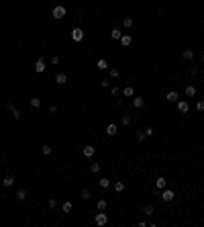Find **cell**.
Returning <instances> with one entry per match:
<instances>
[{
    "mask_svg": "<svg viewBox=\"0 0 204 227\" xmlns=\"http://www.w3.org/2000/svg\"><path fill=\"white\" fill-rule=\"evenodd\" d=\"M94 223L98 227H104L106 223H108V215L104 213V211H100V213H96V217H94Z\"/></svg>",
    "mask_w": 204,
    "mask_h": 227,
    "instance_id": "obj_1",
    "label": "cell"
},
{
    "mask_svg": "<svg viewBox=\"0 0 204 227\" xmlns=\"http://www.w3.org/2000/svg\"><path fill=\"white\" fill-rule=\"evenodd\" d=\"M159 196H161V201H165V202H171L174 199H176L174 190H171V188H167V186H165V188L161 190V194H159Z\"/></svg>",
    "mask_w": 204,
    "mask_h": 227,
    "instance_id": "obj_2",
    "label": "cell"
},
{
    "mask_svg": "<svg viewBox=\"0 0 204 227\" xmlns=\"http://www.w3.org/2000/svg\"><path fill=\"white\" fill-rule=\"evenodd\" d=\"M72 39L76 43H80L82 39H84V31L80 29V27H76V29H72Z\"/></svg>",
    "mask_w": 204,
    "mask_h": 227,
    "instance_id": "obj_3",
    "label": "cell"
},
{
    "mask_svg": "<svg viewBox=\"0 0 204 227\" xmlns=\"http://www.w3.org/2000/svg\"><path fill=\"white\" fill-rule=\"evenodd\" d=\"M63 17H65V6H55V8H53V18H55V21H61Z\"/></svg>",
    "mask_w": 204,
    "mask_h": 227,
    "instance_id": "obj_4",
    "label": "cell"
},
{
    "mask_svg": "<svg viewBox=\"0 0 204 227\" xmlns=\"http://www.w3.org/2000/svg\"><path fill=\"white\" fill-rule=\"evenodd\" d=\"M94 153H96V147H94V145H86L84 150H82V156H84V158H94Z\"/></svg>",
    "mask_w": 204,
    "mask_h": 227,
    "instance_id": "obj_5",
    "label": "cell"
},
{
    "mask_svg": "<svg viewBox=\"0 0 204 227\" xmlns=\"http://www.w3.org/2000/svg\"><path fill=\"white\" fill-rule=\"evenodd\" d=\"M45 67H47V66H45V59L39 58L37 61H35V72H37V74H43V72H45Z\"/></svg>",
    "mask_w": 204,
    "mask_h": 227,
    "instance_id": "obj_6",
    "label": "cell"
},
{
    "mask_svg": "<svg viewBox=\"0 0 204 227\" xmlns=\"http://www.w3.org/2000/svg\"><path fill=\"white\" fill-rule=\"evenodd\" d=\"M112 188H114V192H116V194H120V192H125V188H127V186H125L123 180H116V182L112 184Z\"/></svg>",
    "mask_w": 204,
    "mask_h": 227,
    "instance_id": "obj_7",
    "label": "cell"
},
{
    "mask_svg": "<svg viewBox=\"0 0 204 227\" xmlns=\"http://www.w3.org/2000/svg\"><path fill=\"white\" fill-rule=\"evenodd\" d=\"M119 133V127H116V123H108V125H106V135H116Z\"/></svg>",
    "mask_w": 204,
    "mask_h": 227,
    "instance_id": "obj_8",
    "label": "cell"
},
{
    "mask_svg": "<svg viewBox=\"0 0 204 227\" xmlns=\"http://www.w3.org/2000/svg\"><path fill=\"white\" fill-rule=\"evenodd\" d=\"M68 82V74H63V72H59V74L55 76V84H59V86H63Z\"/></svg>",
    "mask_w": 204,
    "mask_h": 227,
    "instance_id": "obj_9",
    "label": "cell"
},
{
    "mask_svg": "<svg viewBox=\"0 0 204 227\" xmlns=\"http://www.w3.org/2000/svg\"><path fill=\"white\" fill-rule=\"evenodd\" d=\"M133 107H135V109H143L145 107V98L143 96H135V98H133Z\"/></svg>",
    "mask_w": 204,
    "mask_h": 227,
    "instance_id": "obj_10",
    "label": "cell"
},
{
    "mask_svg": "<svg viewBox=\"0 0 204 227\" xmlns=\"http://www.w3.org/2000/svg\"><path fill=\"white\" fill-rule=\"evenodd\" d=\"M178 110H180V113H184V115H186L188 110H190V104H188L186 100H178Z\"/></svg>",
    "mask_w": 204,
    "mask_h": 227,
    "instance_id": "obj_11",
    "label": "cell"
},
{
    "mask_svg": "<svg viewBox=\"0 0 204 227\" xmlns=\"http://www.w3.org/2000/svg\"><path fill=\"white\" fill-rule=\"evenodd\" d=\"M96 67H98L100 72H104V70H108V61H106L104 58H100L98 61H96Z\"/></svg>",
    "mask_w": 204,
    "mask_h": 227,
    "instance_id": "obj_12",
    "label": "cell"
},
{
    "mask_svg": "<svg viewBox=\"0 0 204 227\" xmlns=\"http://www.w3.org/2000/svg\"><path fill=\"white\" fill-rule=\"evenodd\" d=\"M182 58L186 59V61H192V59H194V51L192 49H182Z\"/></svg>",
    "mask_w": 204,
    "mask_h": 227,
    "instance_id": "obj_13",
    "label": "cell"
},
{
    "mask_svg": "<svg viewBox=\"0 0 204 227\" xmlns=\"http://www.w3.org/2000/svg\"><path fill=\"white\" fill-rule=\"evenodd\" d=\"M14 199H17L18 202H23V201L27 199V190H25V188H18V190H17V194H14Z\"/></svg>",
    "mask_w": 204,
    "mask_h": 227,
    "instance_id": "obj_14",
    "label": "cell"
},
{
    "mask_svg": "<svg viewBox=\"0 0 204 227\" xmlns=\"http://www.w3.org/2000/svg\"><path fill=\"white\" fill-rule=\"evenodd\" d=\"M141 211H143V215H153V213H155V207H153V205H149V202H145Z\"/></svg>",
    "mask_w": 204,
    "mask_h": 227,
    "instance_id": "obj_15",
    "label": "cell"
},
{
    "mask_svg": "<svg viewBox=\"0 0 204 227\" xmlns=\"http://www.w3.org/2000/svg\"><path fill=\"white\" fill-rule=\"evenodd\" d=\"M14 182H17V180H14V176H12V174H6V176H4V180H2V184H4V186H12Z\"/></svg>",
    "mask_w": 204,
    "mask_h": 227,
    "instance_id": "obj_16",
    "label": "cell"
},
{
    "mask_svg": "<svg viewBox=\"0 0 204 227\" xmlns=\"http://www.w3.org/2000/svg\"><path fill=\"white\" fill-rule=\"evenodd\" d=\"M155 186H157L159 190H163V188L167 186V180H165V178H163V176H159V178H157V180H155Z\"/></svg>",
    "mask_w": 204,
    "mask_h": 227,
    "instance_id": "obj_17",
    "label": "cell"
},
{
    "mask_svg": "<svg viewBox=\"0 0 204 227\" xmlns=\"http://www.w3.org/2000/svg\"><path fill=\"white\" fill-rule=\"evenodd\" d=\"M98 186H100L102 190H106V188L110 186V180H108V178H100V180H98Z\"/></svg>",
    "mask_w": 204,
    "mask_h": 227,
    "instance_id": "obj_18",
    "label": "cell"
},
{
    "mask_svg": "<svg viewBox=\"0 0 204 227\" xmlns=\"http://www.w3.org/2000/svg\"><path fill=\"white\" fill-rule=\"evenodd\" d=\"M106 207H108V202H106V199H100V201L96 202V209H98V211H106Z\"/></svg>",
    "mask_w": 204,
    "mask_h": 227,
    "instance_id": "obj_19",
    "label": "cell"
},
{
    "mask_svg": "<svg viewBox=\"0 0 204 227\" xmlns=\"http://www.w3.org/2000/svg\"><path fill=\"white\" fill-rule=\"evenodd\" d=\"M131 41H133V37H131V35H123V37H120V43H123L125 47H129Z\"/></svg>",
    "mask_w": 204,
    "mask_h": 227,
    "instance_id": "obj_20",
    "label": "cell"
},
{
    "mask_svg": "<svg viewBox=\"0 0 204 227\" xmlns=\"http://www.w3.org/2000/svg\"><path fill=\"white\" fill-rule=\"evenodd\" d=\"M135 25V21H133V18L131 17H127V18H123V27H125V29H131V27Z\"/></svg>",
    "mask_w": 204,
    "mask_h": 227,
    "instance_id": "obj_21",
    "label": "cell"
},
{
    "mask_svg": "<svg viewBox=\"0 0 204 227\" xmlns=\"http://www.w3.org/2000/svg\"><path fill=\"white\" fill-rule=\"evenodd\" d=\"M110 37L114 39V41H120V37H123V33H120L119 29H112V31H110Z\"/></svg>",
    "mask_w": 204,
    "mask_h": 227,
    "instance_id": "obj_22",
    "label": "cell"
},
{
    "mask_svg": "<svg viewBox=\"0 0 204 227\" xmlns=\"http://www.w3.org/2000/svg\"><path fill=\"white\" fill-rule=\"evenodd\" d=\"M184 92H186V96H196V88L190 84V86H186V88H184Z\"/></svg>",
    "mask_w": 204,
    "mask_h": 227,
    "instance_id": "obj_23",
    "label": "cell"
},
{
    "mask_svg": "<svg viewBox=\"0 0 204 227\" xmlns=\"http://www.w3.org/2000/svg\"><path fill=\"white\" fill-rule=\"evenodd\" d=\"M167 100L170 102H178V92H176V90H170V92H167Z\"/></svg>",
    "mask_w": 204,
    "mask_h": 227,
    "instance_id": "obj_24",
    "label": "cell"
},
{
    "mask_svg": "<svg viewBox=\"0 0 204 227\" xmlns=\"http://www.w3.org/2000/svg\"><path fill=\"white\" fill-rule=\"evenodd\" d=\"M123 94H125V96H129V98H133V96H135V90H133V86H127V88L123 90Z\"/></svg>",
    "mask_w": 204,
    "mask_h": 227,
    "instance_id": "obj_25",
    "label": "cell"
},
{
    "mask_svg": "<svg viewBox=\"0 0 204 227\" xmlns=\"http://www.w3.org/2000/svg\"><path fill=\"white\" fill-rule=\"evenodd\" d=\"M29 104H31L33 109H39V107H41V98H37V96H35V98H31V100H29Z\"/></svg>",
    "mask_w": 204,
    "mask_h": 227,
    "instance_id": "obj_26",
    "label": "cell"
},
{
    "mask_svg": "<svg viewBox=\"0 0 204 227\" xmlns=\"http://www.w3.org/2000/svg\"><path fill=\"white\" fill-rule=\"evenodd\" d=\"M120 123H123V125H131V123H133V117H131V115H123V117H120Z\"/></svg>",
    "mask_w": 204,
    "mask_h": 227,
    "instance_id": "obj_27",
    "label": "cell"
},
{
    "mask_svg": "<svg viewBox=\"0 0 204 227\" xmlns=\"http://www.w3.org/2000/svg\"><path fill=\"white\" fill-rule=\"evenodd\" d=\"M100 162H92V164H90V172H100Z\"/></svg>",
    "mask_w": 204,
    "mask_h": 227,
    "instance_id": "obj_28",
    "label": "cell"
},
{
    "mask_svg": "<svg viewBox=\"0 0 204 227\" xmlns=\"http://www.w3.org/2000/svg\"><path fill=\"white\" fill-rule=\"evenodd\" d=\"M12 117H14V121H21V119H23V113L14 107V109H12Z\"/></svg>",
    "mask_w": 204,
    "mask_h": 227,
    "instance_id": "obj_29",
    "label": "cell"
},
{
    "mask_svg": "<svg viewBox=\"0 0 204 227\" xmlns=\"http://www.w3.org/2000/svg\"><path fill=\"white\" fill-rule=\"evenodd\" d=\"M61 209H63V213H69V211L74 209V205H72V201H65V202H63V207H61Z\"/></svg>",
    "mask_w": 204,
    "mask_h": 227,
    "instance_id": "obj_30",
    "label": "cell"
},
{
    "mask_svg": "<svg viewBox=\"0 0 204 227\" xmlns=\"http://www.w3.org/2000/svg\"><path fill=\"white\" fill-rule=\"evenodd\" d=\"M80 196H82V199H84V201H88V199H90V196H92V192H90V190H88V188H84V190H82V192H80Z\"/></svg>",
    "mask_w": 204,
    "mask_h": 227,
    "instance_id": "obj_31",
    "label": "cell"
},
{
    "mask_svg": "<svg viewBox=\"0 0 204 227\" xmlns=\"http://www.w3.org/2000/svg\"><path fill=\"white\" fill-rule=\"evenodd\" d=\"M196 110H198V113H204V98H200V100L196 102Z\"/></svg>",
    "mask_w": 204,
    "mask_h": 227,
    "instance_id": "obj_32",
    "label": "cell"
},
{
    "mask_svg": "<svg viewBox=\"0 0 204 227\" xmlns=\"http://www.w3.org/2000/svg\"><path fill=\"white\" fill-rule=\"evenodd\" d=\"M143 133H145V137H151V135L155 133V129H153V127H145V129H143Z\"/></svg>",
    "mask_w": 204,
    "mask_h": 227,
    "instance_id": "obj_33",
    "label": "cell"
},
{
    "mask_svg": "<svg viewBox=\"0 0 204 227\" xmlns=\"http://www.w3.org/2000/svg\"><path fill=\"white\" fill-rule=\"evenodd\" d=\"M119 76H120L119 67H110V78H119Z\"/></svg>",
    "mask_w": 204,
    "mask_h": 227,
    "instance_id": "obj_34",
    "label": "cell"
},
{
    "mask_svg": "<svg viewBox=\"0 0 204 227\" xmlns=\"http://www.w3.org/2000/svg\"><path fill=\"white\" fill-rule=\"evenodd\" d=\"M135 139H137V141H143L145 133H143V131H135Z\"/></svg>",
    "mask_w": 204,
    "mask_h": 227,
    "instance_id": "obj_35",
    "label": "cell"
},
{
    "mask_svg": "<svg viewBox=\"0 0 204 227\" xmlns=\"http://www.w3.org/2000/svg\"><path fill=\"white\" fill-rule=\"evenodd\" d=\"M41 151H43V153H45V156H49V153H51V151H53V150H51V145H47V143H45V145H43V147H41Z\"/></svg>",
    "mask_w": 204,
    "mask_h": 227,
    "instance_id": "obj_36",
    "label": "cell"
},
{
    "mask_svg": "<svg viewBox=\"0 0 204 227\" xmlns=\"http://www.w3.org/2000/svg\"><path fill=\"white\" fill-rule=\"evenodd\" d=\"M57 64H59V58H57V55H53V58H51V66H57Z\"/></svg>",
    "mask_w": 204,
    "mask_h": 227,
    "instance_id": "obj_37",
    "label": "cell"
},
{
    "mask_svg": "<svg viewBox=\"0 0 204 227\" xmlns=\"http://www.w3.org/2000/svg\"><path fill=\"white\" fill-rule=\"evenodd\" d=\"M55 113H57V107H55V104H51V107H49V115H55Z\"/></svg>",
    "mask_w": 204,
    "mask_h": 227,
    "instance_id": "obj_38",
    "label": "cell"
},
{
    "mask_svg": "<svg viewBox=\"0 0 204 227\" xmlns=\"http://www.w3.org/2000/svg\"><path fill=\"white\" fill-rule=\"evenodd\" d=\"M47 205H49L51 209H55V205H57V202H55V199H49V201H47Z\"/></svg>",
    "mask_w": 204,
    "mask_h": 227,
    "instance_id": "obj_39",
    "label": "cell"
},
{
    "mask_svg": "<svg viewBox=\"0 0 204 227\" xmlns=\"http://www.w3.org/2000/svg\"><path fill=\"white\" fill-rule=\"evenodd\" d=\"M190 74H192V76H198V67L192 66V67H190Z\"/></svg>",
    "mask_w": 204,
    "mask_h": 227,
    "instance_id": "obj_40",
    "label": "cell"
},
{
    "mask_svg": "<svg viewBox=\"0 0 204 227\" xmlns=\"http://www.w3.org/2000/svg\"><path fill=\"white\" fill-rule=\"evenodd\" d=\"M202 64H204V53H202Z\"/></svg>",
    "mask_w": 204,
    "mask_h": 227,
    "instance_id": "obj_41",
    "label": "cell"
},
{
    "mask_svg": "<svg viewBox=\"0 0 204 227\" xmlns=\"http://www.w3.org/2000/svg\"><path fill=\"white\" fill-rule=\"evenodd\" d=\"M0 109H2V102H0Z\"/></svg>",
    "mask_w": 204,
    "mask_h": 227,
    "instance_id": "obj_42",
    "label": "cell"
}]
</instances>
